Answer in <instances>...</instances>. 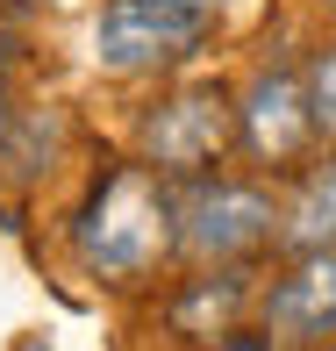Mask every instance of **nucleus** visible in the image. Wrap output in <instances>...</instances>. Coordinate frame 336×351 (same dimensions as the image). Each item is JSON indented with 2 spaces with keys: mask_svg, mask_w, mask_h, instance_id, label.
I'll use <instances>...</instances> for the list:
<instances>
[{
  "mask_svg": "<svg viewBox=\"0 0 336 351\" xmlns=\"http://www.w3.org/2000/svg\"><path fill=\"white\" fill-rule=\"evenodd\" d=\"M8 136H14V58L0 43V151H8Z\"/></svg>",
  "mask_w": 336,
  "mask_h": 351,
  "instance_id": "10",
  "label": "nucleus"
},
{
  "mask_svg": "<svg viewBox=\"0 0 336 351\" xmlns=\"http://www.w3.org/2000/svg\"><path fill=\"white\" fill-rule=\"evenodd\" d=\"M222 351H272V344H265V337H229Z\"/></svg>",
  "mask_w": 336,
  "mask_h": 351,
  "instance_id": "12",
  "label": "nucleus"
},
{
  "mask_svg": "<svg viewBox=\"0 0 336 351\" xmlns=\"http://www.w3.org/2000/svg\"><path fill=\"white\" fill-rule=\"evenodd\" d=\"M207 36V14H186L172 0H107L101 22H93V58L107 72L136 79V72H165L186 65Z\"/></svg>",
  "mask_w": 336,
  "mask_h": 351,
  "instance_id": "4",
  "label": "nucleus"
},
{
  "mask_svg": "<svg viewBox=\"0 0 336 351\" xmlns=\"http://www.w3.org/2000/svg\"><path fill=\"white\" fill-rule=\"evenodd\" d=\"M265 330H272V337H329V330H336V251L300 258L286 280H272Z\"/></svg>",
  "mask_w": 336,
  "mask_h": 351,
  "instance_id": "6",
  "label": "nucleus"
},
{
  "mask_svg": "<svg viewBox=\"0 0 336 351\" xmlns=\"http://www.w3.org/2000/svg\"><path fill=\"white\" fill-rule=\"evenodd\" d=\"M279 237V208L250 180H186L179 194V251L194 265H236Z\"/></svg>",
  "mask_w": 336,
  "mask_h": 351,
  "instance_id": "3",
  "label": "nucleus"
},
{
  "mask_svg": "<svg viewBox=\"0 0 336 351\" xmlns=\"http://www.w3.org/2000/svg\"><path fill=\"white\" fill-rule=\"evenodd\" d=\"M244 136L236 130V101L215 79H194V86L165 93V101L143 115V165H157L165 180H201V172L222 165V151Z\"/></svg>",
  "mask_w": 336,
  "mask_h": 351,
  "instance_id": "2",
  "label": "nucleus"
},
{
  "mask_svg": "<svg viewBox=\"0 0 336 351\" xmlns=\"http://www.w3.org/2000/svg\"><path fill=\"white\" fill-rule=\"evenodd\" d=\"M172 8H186V14H207V22H215V14L229 8V0H172Z\"/></svg>",
  "mask_w": 336,
  "mask_h": 351,
  "instance_id": "11",
  "label": "nucleus"
},
{
  "mask_svg": "<svg viewBox=\"0 0 336 351\" xmlns=\"http://www.w3.org/2000/svg\"><path fill=\"white\" fill-rule=\"evenodd\" d=\"M279 244L294 258L336 251V165H315V172L294 180V201L279 208Z\"/></svg>",
  "mask_w": 336,
  "mask_h": 351,
  "instance_id": "7",
  "label": "nucleus"
},
{
  "mask_svg": "<svg viewBox=\"0 0 336 351\" xmlns=\"http://www.w3.org/2000/svg\"><path fill=\"white\" fill-rule=\"evenodd\" d=\"M236 301H244L236 273H222V287H215V280H201V287H194V301H179V323H186V330H201V315H215V330L229 337V308H236Z\"/></svg>",
  "mask_w": 336,
  "mask_h": 351,
  "instance_id": "9",
  "label": "nucleus"
},
{
  "mask_svg": "<svg viewBox=\"0 0 336 351\" xmlns=\"http://www.w3.org/2000/svg\"><path fill=\"white\" fill-rule=\"evenodd\" d=\"M300 72H308V108H315V130L336 143V43H322V51H315Z\"/></svg>",
  "mask_w": 336,
  "mask_h": 351,
  "instance_id": "8",
  "label": "nucleus"
},
{
  "mask_svg": "<svg viewBox=\"0 0 336 351\" xmlns=\"http://www.w3.org/2000/svg\"><path fill=\"white\" fill-rule=\"evenodd\" d=\"M79 265L101 280H143L165 251H179V194L165 186L157 165H115L86 194L72 222Z\"/></svg>",
  "mask_w": 336,
  "mask_h": 351,
  "instance_id": "1",
  "label": "nucleus"
},
{
  "mask_svg": "<svg viewBox=\"0 0 336 351\" xmlns=\"http://www.w3.org/2000/svg\"><path fill=\"white\" fill-rule=\"evenodd\" d=\"M236 130H244L250 158L272 172H294L300 158L322 143V130H315V108H308V72L300 65H258L244 86V101H236Z\"/></svg>",
  "mask_w": 336,
  "mask_h": 351,
  "instance_id": "5",
  "label": "nucleus"
}]
</instances>
